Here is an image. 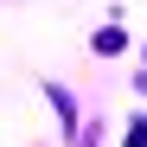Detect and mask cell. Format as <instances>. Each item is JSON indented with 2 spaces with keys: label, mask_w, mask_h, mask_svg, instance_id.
<instances>
[{
  "label": "cell",
  "mask_w": 147,
  "mask_h": 147,
  "mask_svg": "<svg viewBox=\"0 0 147 147\" xmlns=\"http://www.w3.org/2000/svg\"><path fill=\"white\" fill-rule=\"evenodd\" d=\"M90 45H96L102 58H115V51H128V32H121V26H102V32H96Z\"/></svg>",
  "instance_id": "obj_1"
},
{
  "label": "cell",
  "mask_w": 147,
  "mask_h": 147,
  "mask_svg": "<svg viewBox=\"0 0 147 147\" xmlns=\"http://www.w3.org/2000/svg\"><path fill=\"white\" fill-rule=\"evenodd\" d=\"M128 147H147V115H134V121H128Z\"/></svg>",
  "instance_id": "obj_2"
}]
</instances>
